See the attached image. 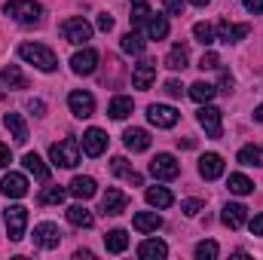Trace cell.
I'll use <instances>...</instances> for the list:
<instances>
[{
    "label": "cell",
    "instance_id": "36",
    "mask_svg": "<svg viewBox=\"0 0 263 260\" xmlns=\"http://www.w3.org/2000/svg\"><path fill=\"white\" fill-rule=\"evenodd\" d=\"M230 193H236V196H248L251 190H254V181H248L245 175H230Z\"/></svg>",
    "mask_w": 263,
    "mask_h": 260
},
{
    "label": "cell",
    "instance_id": "44",
    "mask_svg": "<svg viewBox=\"0 0 263 260\" xmlns=\"http://www.w3.org/2000/svg\"><path fill=\"white\" fill-rule=\"evenodd\" d=\"M165 92H168L172 98H181V95H184V86H181L178 80H168V83H165Z\"/></svg>",
    "mask_w": 263,
    "mask_h": 260
},
{
    "label": "cell",
    "instance_id": "13",
    "mask_svg": "<svg viewBox=\"0 0 263 260\" xmlns=\"http://www.w3.org/2000/svg\"><path fill=\"white\" fill-rule=\"evenodd\" d=\"M70 67H73V73H80V77L95 73V67H98V52H95V49H80V52H73Z\"/></svg>",
    "mask_w": 263,
    "mask_h": 260
},
{
    "label": "cell",
    "instance_id": "1",
    "mask_svg": "<svg viewBox=\"0 0 263 260\" xmlns=\"http://www.w3.org/2000/svg\"><path fill=\"white\" fill-rule=\"evenodd\" d=\"M18 55H22L28 65H34L37 70H43V73H52V70L59 67L55 52H52L49 46H43V43H22V46H18Z\"/></svg>",
    "mask_w": 263,
    "mask_h": 260
},
{
    "label": "cell",
    "instance_id": "52",
    "mask_svg": "<svg viewBox=\"0 0 263 260\" xmlns=\"http://www.w3.org/2000/svg\"><path fill=\"white\" fill-rule=\"evenodd\" d=\"M190 3H193V6H208L211 0H190Z\"/></svg>",
    "mask_w": 263,
    "mask_h": 260
},
{
    "label": "cell",
    "instance_id": "18",
    "mask_svg": "<svg viewBox=\"0 0 263 260\" xmlns=\"http://www.w3.org/2000/svg\"><path fill=\"white\" fill-rule=\"evenodd\" d=\"M199 175H202L205 181H217V178L223 175V156H217V153H205V156L199 159Z\"/></svg>",
    "mask_w": 263,
    "mask_h": 260
},
{
    "label": "cell",
    "instance_id": "19",
    "mask_svg": "<svg viewBox=\"0 0 263 260\" xmlns=\"http://www.w3.org/2000/svg\"><path fill=\"white\" fill-rule=\"evenodd\" d=\"M67 193L77 196V199H92V196L98 193V184H95V178H86V175H77L73 181H70V187H67Z\"/></svg>",
    "mask_w": 263,
    "mask_h": 260
},
{
    "label": "cell",
    "instance_id": "8",
    "mask_svg": "<svg viewBox=\"0 0 263 260\" xmlns=\"http://www.w3.org/2000/svg\"><path fill=\"white\" fill-rule=\"evenodd\" d=\"M67 107H70V114H73V117L86 120V117H92V114H95V98H92V92L73 89V92L67 95Z\"/></svg>",
    "mask_w": 263,
    "mask_h": 260
},
{
    "label": "cell",
    "instance_id": "32",
    "mask_svg": "<svg viewBox=\"0 0 263 260\" xmlns=\"http://www.w3.org/2000/svg\"><path fill=\"white\" fill-rule=\"evenodd\" d=\"M239 162L242 165H254V169H263V150L257 144H245L239 150Z\"/></svg>",
    "mask_w": 263,
    "mask_h": 260
},
{
    "label": "cell",
    "instance_id": "21",
    "mask_svg": "<svg viewBox=\"0 0 263 260\" xmlns=\"http://www.w3.org/2000/svg\"><path fill=\"white\" fill-rule=\"evenodd\" d=\"M165 254H168V245L162 239H147V242L138 245V257L141 260H162Z\"/></svg>",
    "mask_w": 263,
    "mask_h": 260
},
{
    "label": "cell",
    "instance_id": "37",
    "mask_svg": "<svg viewBox=\"0 0 263 260\" xmlns=\"http://www.w3.org/2000/svg\"><path fill=\"white\" fill-rule=\"evenodd\" d=\"M65 196H67L65 187H46V190L40 193V205H62Z\"/></svg>",
    "mask_w": 263,
    "mask_h": 260
},
{
    "label": "cell",
    "instance_id": "47",
    "mask_svg": "<svg viewBox=\"0 0 263 260\" xmlns=\"http://www.w3.org/2000/svg\"><path fill=\"white\" fill-rule=\"evenodd\" d=\"M220 92H227V95L233 92V73H227V70L220 73Z\"/></svg>",
    "mask_w": 263,
    "mask_h": 260
},
{
    "label": "cell",
    "instance_id": "3",
    "mask_svg": "<svg viewBox=\"0 0 263 260\" xmlns=\"http://www.w3.org/2000/svg\"><path fill=\"white\" fill-rule=\"evenodd\" d=\"M49 159L59 169H73L80 162V144H77V138H65V141L52 144L49 147Z\"/></svg>",
    "mask_w": 263,
    "mask_h": 260
},
{
    "label": "cell",
    "instance_id": "27",
    "mask_svg": "<svg viewBox=\"0 0 263 260\" xmlns=\"http://www.w3.org/2000/svg\"><path fill=\"white\" fill-rule=\"evenodd\" d=\"M67 220H70L73 227H83V230H89V227L95 224V214H92L86 205H70V208H67Z\"/></svg>",
    "mask_w": 263,
    "mask_h": 260
},
{
    "label": "cell",
    "instance_id": "6",
    "mask_svg": "<svg viewBox=\"0 0 263 260\" xmlns=\"http://www.w3.org/2000/svg\"><path fill=\"white\" fill-rule=\"evenodd\" d=\"M62 34H65L67 43L83 46V43L92 37V25H89L86 18H65V22H62Z\"/></svg>",
    "mask_w": 263,
    "mask_h": 260
},
{
    "label": "cell",
    "instance_id": "2",
    "mask_svg": "<svg viewBox=\"0 0 263 260\" xmlns=\"http://www.w3.org/2000/svg\"><path fill=\"white\" fill-rule=\"evenodd\" d=\"M6 15H12L18 25H40L43 6L37 0H9L6 3Z\"/></svg>",
    "mask_w": 263,
    "mask_h": 260
},
{
    "label": "cell",
    "instance_id": "39",
    "mask_svg": "<svg viewBox=\"0 0 263 260\" xmlns=\"http://www.w3.org/2000/svg\"><path fill=\"white\" fill-rule=\"evenodd\" d=\"M193 254H196V260H214L217 254H220V248H217V242H211V239H208V242H199Z\"/></svg>",
    "mask_w": 263,
    "mask_h": 260
},
{
    "label": "cell",
    "instance_id": "29",
    "mask_svg": "<svg viewBox=\"0 0 263 260\" xmlns=\"http://www.w3.org/2000/svg\"><path fill=\"white\" fill-rule=\"evenodd\" d=\"M187 62H190V52H187L184 43H175V46L168 49V55H165V67H172V70H184Z\"/></svg>",
    "mask_w": 263,
    "mask_h": 260
},
{
    "label": "cell",
    "instance_id": "20",
    "mask_svg": "<svg viewBox=\"0 0 263 260\" xmlns=\"http://www.w3.org/2000/svg\"><path fill=\"white\" fill-rule=\"evenodd\" d=\"M132 227H135L138 233H156V230L162 227V217H159L156 211H138V214L132 217Z\"/></svg>",
    "mask_w": 263,
    "mask_h": 260
},
{
    "label": "cell",
    "instance_id": "26",
    "mask_svg": "<svg viewBox=\"0 0 263 260\" xmlns=\"http://www.w3.org/2000/svg\"><path fill=\"white\" fill-rule=\"evenodd\" d=\"M132 110H135V101H132L129 95H117V98L107 104V114H110V120H126Z\"/></svg>",
    "mask_w": 263,
    "mask_h": 260
},
{
    "label": "cell",
    "instance_id": "17",
    "mask_svg": "<svg viewBox=\"0 0 263 260\" xmlns=\"http://www.w3.org/2000/svg\"><path fill=\"white\" fill-rule=\"evenodd\" d=\"M107 150V135L101 129H89L83 135V153L86 156H101Z\"/></svg>",
    "mask_w": 263,
    "mask_h": 260
},
{
    "label": "cell",
    "instance_id": "14",
    "mask_svg": "<svg viewBox=\"0 0 263 260\" xmlns=\"http://www.w3.org/2000/svg\"><path fill=\"white\" fill-rule=\"evenodd\" d=\"M248 25H233V22H217V28H214V34H217V40H223V43H239V40H245L248 37Z\"/></svg>",
    "mask_w": 263,
    "mask_h": 260
},
{
    "label": "cell",
    "instance_id": "42",
    "mask_svg": "<svg viewBox=\"0 0 263 260\" xmlns=\"http://www.w3.org/2000/svg\"><path fill=\"white\" fill-rule=\"evenodd\" d=\"M199 67H202V70H214V67H220V59H217V52H202V59H199Z\"/></svg>",
    "mask_w": 263,
    "mask_h": 260
},
{
    "label": "cell",
    "instance_id": "9",
    "mask_svg": "<svg viewBox=\"0 0 263 260\" xmlns=\"http://www.w3.org/2000/svg\"><path fill=\"white\" fill-rule=\"evenodd\" d=\"M199 126L205 129L208 138H220V135H223L220 110H217V107H211V104H202V107H199Z\"/></svg>",
    "mask_w": 263,
    "mask_h": 260
},
{
    "label": "cell",
    "instance_id": "23",
    "mask_svg": "<svg viewBox=\"0 0 263 260\" xmlns=\"http://www.w3.org/2000/svg\"><path fill=\"white\" fill-rule=\"evenodd\" d=\"M3 126L9 129V135H12L15 144H25V141H28V126H25L22 114H6V117H3Z\"/></svg>",
    "mask_w": 263,
    "mask_h": 260
},
{
    "label": "cell",
    "instance_id": "45",
    "mask_svg": "<svg viewBox=\"0 0 263 260\" xmlns=\"http://www.w3.org/2000/svg\"><path fill=\"white\" fill-rule=\"evenodd\" d=\"M28 110H31L34 117H43V114H46V104H43L40 98H31V101H28Z\"/></svg>",
    "mask_w": 263,
    "mask_h": 260
},
{
    "label": "cell",
    "instance_id": "12",
    "mask_svg": "<svg viewBox=\"0 0 263 260\" xmlns=\"http://www.w3.org/2000/svg\"><path fill=\"white\" fill-rule=\"evenodd\" d=\"M0 193L9 196V199H22V196H28V178L18 175V172L3 175V181H0Z\"/></svg>",
    "mask_w": 263,
    "mask_h": 260
},
{
    "label": "cell",
    "instance_id": "28",
    "mask_svg": "<svg viewBox=\"0 0 263 260\" xmlns=\"http://www.w3.org/2000/svg\"><path fill=\"white\" fill-rule=\"evenodd\" d=\"M104 248H107L110 254H123V251L129 248V233H126V230H110V233L104 236Z\"/></svg>",
    "mask_w": 263,
    "mask_h": 260
},
{
    "label": "cell",
    "instance_id": "34",
    "mask_svg": "<svg viewBox=\"0 0 263 260\" xmlns=\"http://www.w3.org/2000/svg\"><path fill=\"white\" fill-rule=\"evenodd\" d=\"M120 46H123V52H129V55H144V46H147V43L141 40V34L129 31V34H123Z\"/></svg>",
    "mask_w": 263,
    "mask_h": 260
},
{
    "label": "cell",
    "instance_id": "4",
    "mask_svg": "<svg viewBox=\"0 0 263 260\" xmlns=\"http://www.w3.org/2000/svg\"><path fill=\"white\" fill-rule=\"evenodd\" d=\"M150 175L156 181H175L181 175V162L172 156V153H156L153 162H150Z\"/></svg>",
    "mask_w": 263,
    "mask_h": 260
},
{
    "label": "cell",
    "instance_id": "15",
    "mask_svg": "<svg viewBox=\"0 0 263 260\" xmlns=\"http://www.w3.org/2000/svg\"><path fill=\"white\" fill-rule=\"evenodd\" d=\"M220 220H223L230 230H239V227H245V224H248V208H245L242 202H230V205H223Z\"/></svg>",
    "mask_w": 263,
    "mask_h": 260
},
{
    "label": "cell",
    "instance_id": "24",
    "mask_svg": "<svg viewBox=\"0 0 263 260\" xmlns=\"http://www.w3.org/2000/svg\"><path fill=\"white\" fill-rule=\"evenodd\" d=\"M22 165H25V172H31L37 181H43V184L49 181V169L43 165V159H40L37 153H25V156H22Z\"/></svg>",
    "mask_w": 263,
    "mask_h": 260
},
{
    "label": "cell",
    "instance_id": "40",
    "mask_svg": "<svg viewBox=\"0 0 263 260\" xmlns=\"http://www.w3.org/2000/svg\"><path fill=\"white\" fill-rule=\"evenodd\" d=\"M110 169H114V175H120V178H132V175H135L126 156H114V159H110Z\"/></svg>",
    "mask_w": 263,
    "mask_h": 260
},
{
    "label": "cell",
    "instance_id": "51",
    "mask_svg": "<svg viewBox=\"0 0 263 260\" xmlns=\"http://www.w3.org/2000/svg\"><path fill=\"white\" fill-rule=\"evenodd\" d=\"M254 120H257V123H263V104L257 107V110H254Z\"/></svg>",
    "mask_w": 263,
    "mask_h": 260
},
{
    "label": "cell",
    "instance_id": "49",
    "mask_svg": "<svg viewBox=\"0 0 263 260\" xmlns=\"http://www.w3.org/2000/svg\"><path fill=\"white\" fill-rule=\"evenodd\" d=\"M9 162H12V156H9V147H6V144H0V169H3V165H9Z\"/></svg>",
    "mask_w": 263,
    "mask_h": 260
},
{
    "label": "cell",
    "instance_id": "43",
    "mask_svg": "<svg viewBox=\"0 0 263 260\" xmlns=\"http://www.w3.org/2000/svg\"><path fill=\"white\" fill-rule=\"evenodd\" d=\"M184 3L187 0H162V6H165L168 15H184Z\"/></svg>",
    "mask_w": 263,
    "mask_h": 260
},
{
    "label": "cell",
    "instance_id": "50",
    "mask_svg": "<svg viewBox=\"0 0 263 260\" xmlns=\"http://www.w3.org/2000/svg\"><path fill=\"white\" fill-rule=\"evenodd\" d=\"M251 233H254V236H263V214H257V217L251 220Z\"/></svg>",
    "mask_w": 263,
    "mask_h": 260
},
{
    "label": "cell",
    "instance_id": "25",
    "mask_svg": "<svg viewBox=\"0 0 263 260\" xmlns=\"http://www.w3.org/2000/svg\"><path fill=\"white\" fill-rule=\"evenodd\" d=\"M123 141H126V147H129L132 153H144V150L150 147V135L144 129H126Z\"/></svg>",
    "mask_w": 263,
    "mask_h": 260
},
{
    "label": "cell",
    "instance_id": "33",
    "mask_svg": "<svg viewBox=\"0 0 263 260\" xmlns=\"http://www.w3.org/2000/svg\"><path fill=\"white\" fill-rule=\"evenodd\" d=\"M214 95H217V89H214L211 83H205V80H199V83H193V86H190V98H193L196 104H208Z\"/></svg>",
    "mask_w": 263,
    "mask_h": 260
},
{
    "label": "cell",
    "instance_id": "7",
    "mask_svg": "<svg viewBox=\"0 0 263 260\" xmlns=\"http://www.w3.org/2000/svg\"><path fill=\"white\" fill-rule=\"evenodd\" d=\"M147 120H150L156 129H175L178 120H181V114H178L175 107H168V104H150V107H147Z\"/></svg>",
    "mask_w": 263,
    "mask_h": 260
},
{
    "label": "cell",
    "instance_id": "5",
    "mask_svg": "<svg viewBox=\"0 0 263 260\" xmlns=\"http://www.w3.org/2000/svg\"><path fill=\"white\" fill-rule=\"evenodd\" d=\"M3 220H6V236L12 242H18L25 236V227H28V208L25 205H9L3 211Z\"/></svg>",
    "mask_w": 263,
    "mask_h": 260
},
{
    "label": "cell",
    "instance_id": "30",
    "mask_svg": "<svg viewBox=\"0 0 263 260\" xmlns=\"http://www.w3.org/2000/svg\"><path fill=\"white\" fill-rule=\"evenodd\" d=\"M147 202L153 205V208H172L175 205V196L172 190H165V187H147Z\"/></svg>",
    "mask_w": 263,
    "mask_h": 260
},
{
    "label": "cell",
    "instance_id": "16",
    "mask_svg": "<svg viewBox=\"0 0 263 260\" xmlns=\"http://www.w3.org/2000/svg\"><path fill=\"white\" fill-rule=\"evenodd\" d=\"M126 205H129V196L123 190H117V187H107V193L101 196V211L104 214H123Z\"/></svg>",
    "mask_w": 263,
    "mask_h": 260
},
{
    "label": "cell",
    "instance_id": "48",
    "mask_svg": "<svg viewBox=\"0 0 263 260\" xmlns=\"http://www.w3.org/2000/svg\"><path fill=\"white\" fill-rule=\"evenodd\" d=\"M245 9H248L251 15H260L263 12V0H245Z\"/></svg>",
    "mask_w": 263,
    "mask_h": 260
},
{
    "label": "cell",
    "instance_id": "41",
    "mask_svg": "<svg viewBox=\"0 0 263 260\" xmlns=\"http://www.w3.org/2000/svg\"><path fill=\"white\" fill-rule=\"evenodd\" d=\"M202 208H205V202H202V199H187V202H181V211H184L187 217H196Z\"/></svg>",
    "mask_w": 263,
    "mask_h": 260
},
{
    "label": "cell",
    "instance_id": "10",
    "mask_svg": "<svg viewBox=\"0 0 263 260\" xmlns=\"http://www.w3.org/2000/svg\"><path fill=\"white\" fill-rule=\"evenodd\" d=\"M59 242H62V230L55 227V224H37L34 227V245H40V248H59Z\"/></svg>",
    "mask_w": 263,
    "mask_h": 260
},
{
    "label": "cell",
    "instance_id": "31",
    "mask_svg": "<svg viewBox=\"0 0 263 260\" xmlns=\"http://www.w3.org/2000/svg\"><path fill=\"white\" fill-rule=\"evenodd\" d=\"M0 77H3V83H6L9 89H28V80H25V73H22L18 65H6L0 70Z\"/></svg>",
    "mask_w": 263,
    "mask_h": 260
},
{
    "label": "cell",
    "instance_id": "38",
    "mask_svg": "<svg viewBox=\"0 0 263 260\" xmlns=\"http://www.w3.org/2000/svg\"><path fill=\"white\" fill-rule=\"evenodd\" d=\"M193 37H196L202 46H211V43H214V28H211L208 22H196V25H193Z\"/></svg>",
    "mask_w": 263,
    "mask_h": 260
},
{
    "label": "cell",
    "instance_id": "22",
    "mask_svg": "<svg viewBox=\"0 0 263 260\" xmlns=\"http://www.w3.org/2000/svg\"><path fill=\"white\" fill-rule=\"evenodd\" d=\"M144 31H147V37H150V40H165V37H168V18H165V15H153V12H150V18L144 22Z\"/></svg>",
    "mask_w": 263,
    "mask_h": 260
},
{
    "label": "cell",
    "instance_id": "46",
    "mask_svg": "<svg viewBox=\"0 0 263 260\" xmlns=\"http://www.w3.org/2000/svg\"><path fill=\"white\" fill-rule=\"evenodd\" d=\"M110 28H114V15L101 12V15H98V31H110Z\"/></svg>",
    "mask_w": 263,
    "mask_h": 260
},
{
    "label": "cell",
    "instance_id": "53",
    "mask_svg": "<svg viewBox=\"0 0 263 260\" xmlns=\"http://www.w3.org/2000/svg\"><path fill=\"white\" fill-rule=\"evenodd\" d=\"M3 98H6V92H3V89H0V101H3Z\"/></svg>",
    "mask_w": 263,
    "mask_h": 260
},
{
    "label": "cell",
    "instance_id": "35",
    "mask_svg": "<svg viewBox=\"0 0 263 260\" xmlns=\"http://www.w3.org/2000/svg\"><path fill=\"white\" fill-rule=\"evenodd\" d=\"M129 3H132V25L141 28V25L150 18V3H147V0H129Z\"/></svg>",
    "mask_w": 263,
    "mask_h": 260
},
{
    "label": "cell",
    "instance_id": "11",
    "mask_svg": "<svg viewBox=\"0 0 263 260\" xmlns=\"http://www.w3.org/2000/svg\"><path fill=\"white\" fill-rule=\"evenodd\" d=\"M153 80H156V62H150V59H144V62H138L135 70H132V86L135 89H150L153 86Z\"/></svg>",
    "mask_w": 263,
    "mask_h": 260
}]
</instances>
